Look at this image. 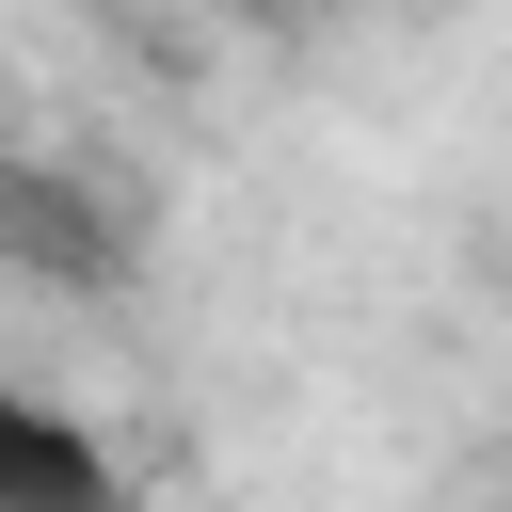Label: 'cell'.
<instances>
[{
  "mask_svg": "<svg viewBox=\"0 0 512 512\" xmlns=\"http://www.w3.org/2000/svg\"><path fill=\"white\" fill-rule=\"evenodd\" d=\"M0 272L48 304H112L144 272V192L80 144H0Z\"/></svg>",
  "mask_w": 512,
  "mask_h": 512,
  "instance_id": "6da1fadb",
  "label": "cell"
},
{
  "mask_svg": "<svg viewBox=\"0 0 512 512\" xmlns=\"http://www.w3.org/2000/svg\"><path fill=\"white\" fill-rule=\"evenodd\" d=\"M48 496H112V464H96V432H64L0 384V512H48Z\"/></svg>",
  "mask_w": 512,
  "mask_h": 512,
  "instance_id": "7a4b0ae2",
  "label": "cell"
}]
</instances>
